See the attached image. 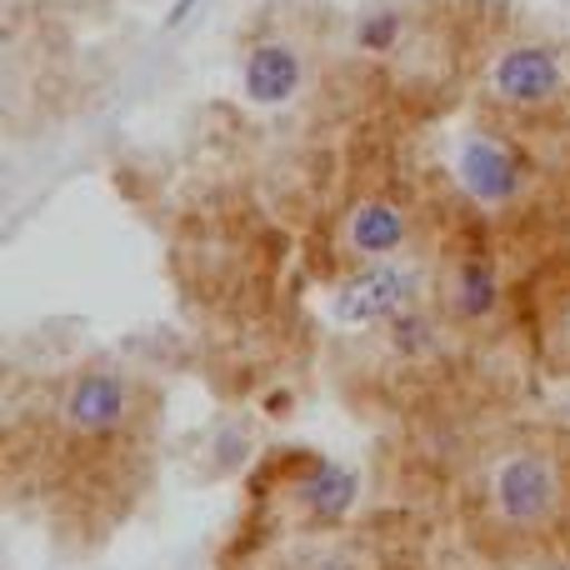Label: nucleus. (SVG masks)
Wrapping results in <instances>:
<instances>
[{
  "instance_id": "nucleus-1",
  "label": "nucleus",
  "mask_w": 570,
  "mask_h": 570,
  "mask_svg": "<svg viewBox=\"0 0 570 570\" xmlns=\"http://www.w3.org/2000/svg\"><path fill=\"white\" fill-rule=\"evenodd\" d=\"M50 421L70 445H120L146 421V385L110 361L76 365L50 395Z\"/></svg>"
},
{
  "instance_id": "nucleus-2",
  "label": "nucleus",
  "mask_w": 570,
  "mask_h": 570,
  "mask_svg": "<svg viewBox=\"0 0 570 570\" xmlns=\"http://www.w3.org/2000/svg\"><path fill=\"white\" fill-rule=\"evenodd\" d=\"M566 501V475L551 445L521 441L485 465V511L501 531L535 535L556 521Z\"/></svg>"
},
{
  "instance_id": "nucleus-3",
  "label": "nucleus",
  "mask_w": 570,
  "mask_h": 570,
  "mask_svg": "<svg viewBox=\"0 0 570 570\" xmlns=\"http://www.w3.org/2000/svg\"><path fill=\"white\" fill-rule=\"evenodd\" d=\"M485 90L501 110L515 116H546V110H561V100L570 96V60L556 40H511L491 56L485 70Z\"/></svg>"
},
{
  "instance_id": "nucleus-4",
  "label": "nucleus",
  "mask_w": 570,
  "mask_h": 570,
  "mask_svg": "<svg viewBox=\"0 0 570 570\" xmlns=\"http://www.w3.org/2000/svg\"><path fill=\"white\" fill-rule=\"evenodd\" d=\"M455 180L461 190L485 210H501L511 200H521L525 190V160L515 146H505L501 136H465L455 150Z\"/></svg>"
},
{
  "instance_id": "nucleus-5",
  "label": "nucleus",
  "mask_w": 570,
  "mask_h": 570,
  "mask_svg": "<svg viewBox=\"0 0 570 570\" xmlns=\"http://www.w3.org/2000/svg\"><path fill=\"white\" fill-rule=\"evenodd\" d=\"M411 246V210L395 206L391 196H365L345 210L341 220V250L351 266H375Z\"/></svg>"
},
{
  "instance_id": "nucleus-6",
  "label": "nucleus",
  "mask_w": 570,
  "mask_h": 570,
  "mask_svg": "<svg viewBox=\"0 0 570 570\" xmlns=\"http://www.w3.org/2000/svg\"><path fill=\"white\" fill-rule=\"evenodd\" d=\"M305 86V56L295 40L266 36L240 56V96L250 110H281L301 96Z\"/></svg>"
},
{
  "instance_id": "nucleus-7",
  "label": "nucleus",
  "mask_w": 570,
  "mask_h": 570,
  "mask_svg": "<svg viewBox=\"0 0 570 570\" xmlns=\"http://www.w3.org/2000/svg\"><path fill=\"white\" fill-rule=\"evenodd\" d=\"M411 301V276L395 261H375V266H355V276L335 291V315L351 325H385L405 311Z\"/></svg>"
},
{
  "instance_id": "nucleus-8",
  "label": "nucleus",
  "mask_w": 570,
  "mask_h": 570,
  "mask_svg": "<svg viewBox=\"0 0 570 570\" xmlns=\"http://www.w3.org/2000/svg\"><path fill=\"white\" fill-rule=\"evenodd\" d=\"M355 495H361V481H355L345 465L315 461V455L301 465V475L291 481V501L301 505L311 521H321V525H331V521H341V515H351Z\"/></svg>"
},
{
  "instance_id": "nucleus-9",
  "label": "nucleus",
  "mask_w": 570,
  "mask_h": 570,
  "mask_svg": "<svg viewBox=\"0 0 570 570\" xmlns=\"http://www.w3.org/2000/svg\"><path fill=\"white\" fill-rule=\"evenodd\" d=\"M445 301H451V315H461V321H491L495 305H501V271H495V261L465 256L461 266L451 271Z\"/></svg>"
},
{
  "instance_id": "nucleus-10",
  "label": "nucleus",
  "mask_w": 570,
  "mask_h": 570,
  "mask_svg": "<svg viewBox=\"0 0 570 570\" xmlns=\"http://www.w3.org/2000/svg\"><path fill=\"white\" fill-rule=\"evenodd\" d=\"M546 341L556 345V365L570 371V301L551 311V331H546Z\"/></svg>"
},
{
  "instance_id": "nucleus-11",
  "label": "nucleus",
  "mask_w": 570,
  "mask_h": 570,
  "mask_svg": "<svg viewBox=\"0 0 570 570\" xmlns=\"http://www.w3.org/2000/svg\"><path fill=\"white\" fill-rule=\"evenodd\" d=\"M190 10H196V0H176V6H170V26H180Z\"/></svg>"
}]
</instances>
